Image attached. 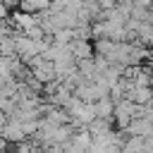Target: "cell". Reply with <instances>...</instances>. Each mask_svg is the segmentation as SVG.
Instances as JSON below:
<instances>
[{
  "mask_svg": "<svg viewBox=\"0 0 153 153\" xmlns=\"http://www.w3.org/2000/svg\"><path fill=\"white\" fill-rule=\"evenodd\" d=\"M69 50H72V55L76 57V62L96 57V50H93V41H81V38H74V41L69 43Z\"/></svg>",
  "mask_w": 153,
  "mask_h": 153,
  "instance_id": "1",
  "label": "cell"
},
{
  "mask_svg": "<svg viewBox=\"0 0 153 153\" xmlns=\"http://www.w3.org/2000/svg\"><path fill=\"white\" fill-rule=\"evenodd\" d=\"M2 139H5L7 143H12V146L26 141V134H24V129H22V122L10 120V122L5 124V129H2Z\"/></svg>",
  "mask_w": 153,
  "mask_h": 153,
  "instance_id": "2",
  "label": "cell"
},
{
  "mask_svg": "<svg viewBox=\"0 0 153 153\" xmlns=\"http://www.w3.org/2000/svg\"><path fill=\"white\" fill-rule=\"evenodd\" d=\"M127 100H131L134 105H151V103H153V88L131 86V88L127 91Z\"/></svg>",
  "mask_w": 153,
  "mask_h": 153,
  "instance_id": "3",
  "label": "cell"
},
{
  "mask_svg": "<svg viewBox=\"0 0 153 153\" xmlns=\"http://www.w3.org/2000/svg\"><path fill=\"white\" fill-rule=\"evenodd\" d=\"M93 105H96V117H100V120H112V115H115V100H112L110 96L96 100Z\"/></svg>",
  "mask_w": 153,
  "mask_h": 153,
  "instance_id": "4",
  "label": "cell"
},
{
  "mask_svg": "<svg viewBox=\"0 0 153 153\" xmlns=\"http://www.w3.org/2000/svg\"><path fill=\"white\" fill-rule=\"evenodd\" d=\"M7 122H10V117L0 110V136H2V129H5V124H7Z\"/></svg>",
  "mask_w": 153,
  "mask_h": 153,
  "instance_id": "5",
  "label": "cell"
},
{
  "mask_svg": "<svg viewBox=\"0 0 153 153\" xmlns=\"http://www.w3.org/2000/svg\"><path fill=\"white\" fill-rule=\"evenodd\" d=\"M146 65H148V67L153 69V50H151V55H148V60H146Z\"/></svg>",
  "mask_w": 153,
  "mask_h": 153,
  "instance_id": "6",
  "label": "cell"
}]
</instances>
